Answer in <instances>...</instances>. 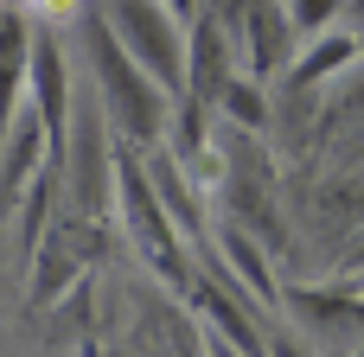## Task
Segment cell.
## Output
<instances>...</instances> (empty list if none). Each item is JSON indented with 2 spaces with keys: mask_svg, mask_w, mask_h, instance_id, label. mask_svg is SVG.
Listing matches in <instances>:
<instances>
[{
  "mask_svg": "<svg viewBox=\"0 0 364 357\" xmlns=\"http://www.w3.org/2000/svg\"><path fill=\"white\" fill-rule=\"evenodd\" d=\"M282 6H288V26H294L301 45L333 32V26H346V13H352V0H282Z\"/></svg>",
  "mask_w": 364,
  "mask_h": 357,
  "instance_id": "11",
  "label": "cell"
},
{
  "mask_svg": "<svg viewBox=\"0 0 364 357\" xmlns=\"http://www.w3.org/2000/svg\"><path fill=\"white\" fill-rule=\"evenodd\" d=\"M262 357H320V351H314L288 319H275V326H269V351H262Z\"/></svg>",
  "mask_w": 364,
  "mask_h": 357,
  "instance_id": "12",
  "label": "cell"
},
{
  "mask_svg": "<svg viewBox=\"0 0 364 357\" xmlns=\"http://www.w3.org/2000/svg\"><path fill=\"white\" fill-rule=\"evenodd\" d=\"M230 77H237L230 26H224V13H205V6H198V13L186 19V89H179V102L218 121V96H224Z\"/></svg>",
  "mask_w": 364,
  "mask_h": 357,
  "instance_id": "8",
  "label": "cell"
},
{
  "mask_svg": "<svg viewBox=\"0 0 364 357\" xmlns=\"http://www.w3.org/2000/svg\"><path fill=\"white\" fill-rule=\"evenodd\" d=\"M205 357H243V351H237V345H224V339H211V332H205Z\"/></svg>",
  "mask_w": 364,
  "mask_h": 357,
  "instance_id": "13",
  "label": "cell"
},
{
  "mask_svg": "<svg viewBox=\"0 0 364 357\" xmlns=\"http://www.w3.org/2000/svg\"><path fill=\"white\" fill-rule=\"evenodd\" d=\"M0 6H6V13H26V19H32V0H0Z\"/></svg>",
  "mask_w": 364,
  "mask_h": 357,
  "instance_id": "16",
  "label": "cell"
},
{
  "mask_svg": "<svg viewBox=\"0 0 364 357\" xmlns=\"http://www.w3.org/2000/svg\"><path fill=\"white\" fill-rule=\"evenodd\" d=\"M26 64H32V19L0 6V141L13 128V115L26 109Z\"/></svg>",
  "mask_w": 364,
  "mask_h": 357,
  "instance_id": "9",
  "label": "cell"
},
{
  "mask_svg": "<svg viewBox=\"0 0 364 357\" xmlns=\"http://www.w3.org/2000/svg\"><path fill=\"white\" fill-rule=\"evenodd\" d=\"M96 13L109 19L122 51L179 102V89H186V19L160 0H96Z\"/></svg>",
  "mask_w": 364,
  "mask_h": 357,
  "instance_id": "3",
  "label": "cell"
},
{
  "mask_svg": "<svg viewBox=\"0 0 364 357\" xmlns=\"http://www.w3.org/2000/svg\"><path fill=\"white\" fill-rule=\"evenodd\" d=\"M282 319L314 345V351H358L364 339V281L352 275H333V281H314V287H301V281H288L282 287Z\"/></svg>",
  "mask_w": 364,
  "mask_h": 357,
  "instance_id": "4",
  "label": "cell"
},
{
  "mask_svg": "<svg viewBox=\"0 0 364 357\" xmlns=\"http://www.w3.org/2000/svg\"><path fill=\"white\" fill-rule=\"evenodd\" d=\"M218 121L224 128H237V134H269L275 128V102H269V89L256 83V77H230L224 83V96H218Z\"/></svg>",
  "mask_w": 364,
  "mask_h": 357,
  "instance_id": "10",
  "label": "cell"
},
{
  "mask_svg": "<svg viewBox=\"0 0 364 357\" xmlns=\"http://www.w3.org/2000/svg\"><path fill=\"white\" fill-rule=\"evenodd\" d=\"M205 249H218V256H198L205 268H218V275H224V281H230V287H237L262 319H282V287H288V281H282L275 256H269L256 236H243L237 224H224V217H218V224H211V236H205Z\"/></svg>",
  "mask_w": 364,
  "mask_h": 357,
  "instance_id": "7",
  "label": "cell"
},
{
  "mask_svg": "<svg viewBox=\"0 0 364 357\" xmlns=\"http://www.w3.org/2000/svg\"><path fill=\"white\" fill-rule=\"evenodd\" d=\"M77 45H83V64H90V96L102 109V121L122 134L128 153H147V147H166V128H173V96L122 51V38L109 32V19L96 13V0L83 6L77 19Z\"/></svg>",
  "mask_w": 364,
  "mask_h": 357,
  "instance_id": "1",
  "label": "cell"
},
{
  "mask_svg": "<svg viewBox=\"0 0 364 357\" xmlns=\"http://www.w3.org/2000/svg\"><path fill=\"white\" fill-rule=\"evenodd\" d=\"M115 217H122V230L134 236V249L147 256V268H154L173 294H186V287H192V243L179 236V224H173L166 204L154 198V185H147V172H141V153H115Z\"/></svg>",
  "mask_w": 364,
  "mask_h": 357,
  "instance_id": "2",
  "label": "cell"
},
{
  "mask_svg": "<svg viewBox=\"0 0 364 357\" xmlns=\"http://www.w3.org/2000/svg\"><path fill=\"white\" fill-rule=\"evenodd\" d=\"M58 185H70V204H77L83 217L115 211V153H109V121H102L96 96L70 102V134H64Z\"/></svg>",
  "mask_w": 364,
  "mask_h": 357,
  "instance_id": "5",
  "label": "cell"
},
{
  "mask_svg": "<svg viewBox=\"0 0 364 357\" xmlns=\"http://www.w3.org/2000/svg\"><path fill=\"white\" fill-rule=\"evenodd\" d=\"M160 6H173V13H179V19H192V13H198V6H205V0H160Z\"/></svg>",
  "mask_w": 364,
  "mask_h": 357,
  "instance_id": "14",
  "label": "cell"
},
{
  "mask_svg": "<svg viewBox=\"0 0 364 357\" xmlns=\"http://www.w3.org/2000/svg\"><path fill=\"white\" fill-rule=\"evenodd\" d=\"M179 357H205V339H179Z\"/></svg>",
  "mask_w": 364,
  "mask_h": 357,
  "instance_id": "15",
  "label": "cell"
},
{
  "mask_svg": "<svg viewBox=\"0 0 364 357\" xmlns=\"http://www.w3.org/2000/svg\"><path fill=\"white\" fill-rule=\"evenodd\" d=\"M224 26H230V45H237V70L256 77L262 89H275L282 70H288L294 51H301V38H294V26H288V6H282V0H230Z\"/></svg>",
  "mask_w": 364,
  "mask_h": 357,
  "instance_id": "6",
  "label": "cell"
}]
</instances>
